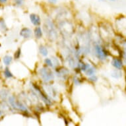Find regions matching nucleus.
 Returning <instances> with one entry per match:
<instances>
[{
  "mask_svg": "<svg viewBox=\"0 0 126 126\" xmlns=\"http://www.w3.org/2000/svg\"><path fill=\"white\" fill-rule=\"evenodd\" d=\"M110 1H115L116 0H110Z\"/></svg>",
  "mask_w": 126,
  "mask_h": 126,
  "instance_id": "24",
  "label": "nucleus"
},
{
  "mask_svg": "<svg viewBox=\"0 0 126 126\" xmlns=\"http://www.w3.org/2000/svg\"><path fill=\"white\" fill-rule=\"evenodd\" d=\"M97 77L96 76V75H91V77L89 78V80L91 81H92V82H95V81H97Z\"/></svg>",
  "mask_w": 126,
  "mask_h": 126,
  "instance_id": "18",
  "label": "nucleus"
},
{
  "mask_svg": "<svg viewBox=\"0 0 126 126\" xmlns=\"http://www.w3.org/2000/svg\"><path fill=\"white\" fill-rule=\"evenodd\" d=\"M20 35L24 38H29L32 36V31L28 28H24L21 31Z\"/></svg>",
  "mask_w": 126,
  "mask_h": 126,
  "instance_id": "8",
  "label": "nucleus"
},
{
  "mask_svg": "<svg viewBox=\"0 0 126 126\" xmlns=\"http://www.w3.org/2000/svg\"><path fill=\"white\" fill-rule=\"evenodd\" d=\"M7 1V0H0V3H5Z\"/></svg>",
  "mask_w": 126,
  "mask_h": 126,
  "instance_id": "23",
  "label": "nucleus"
},
{
  "mask_svg": "<svg viewBox=\"0 0 126 126\" xmlns=\"http://www.w3.org/2000/svg\"><path fill=\"white\" fill-rule=\"evenodd\" d=\"M44 29L46 32V34L48 36V38L51 40H55L58 36L57 31L54 23L52 21L47 19L46 21L45 25L44 26Z\"/></svg>",
  "mask_w": 126,
  "mask_h": 126,
  "instance_id": "1",
  "label": "nucleus"
},
{
  "mask_svg": "<svg viewBox=\"0 0 126 126\" xmlns=\"http://www.w3.org/2000/svg\"><path fill=\"white\" fill-rule=\"evenodd\" d=\"M45 63L49 67H53L54 66V64H53V62L50 58H46L45 60Z\"/></svg>",
  "mask_w": 126,
  "mask_h": 126,
  "instance_id": "16",
  "label": "nucleus"
},
{
  "mask_svg": "<svg viewBox=\"0 0 126 126\" xmlns=\"http://www.w3.org/2000/svg\"><path fill=\"white\" fill-rule=\"evenodd\" d=\"M85 74L88 75V76H91L93 75H94V73H95V69L93 67H89V68L87 69V70L85 71Z\"/></svg>",
  "mask_w": 126,
  "mask_h": 126,
  "instance_id": "12",
  "label": "nucleus"
},
{
  "mask_svg": "<svg viewBox=\"0 0 126 126\" xmlns=\"http://www.w3.org/2000/svg\"><path fill=\"white\" fill-rule=\"evenodd\" d=\"M57 1H58V0H48V2L50 3H52V4L56 3Z\"/></svg>",
  "mask_w": 126,
  "mask_h": 126,
  "instance_id": "22",
  "label": "nucleus"
},
{
  "mask_svg": "<svg viewBox=\"0 0 126 126\" xmlns=\"http://www.w3.org/2000/svg\"><path fill=\"white\" fill-rule=\"evenodd\" d=\"M75 1H78V0H75Z\"/></svg>",
  "mask_w": 126,
  "mask_h": 126,
  "instance_id": "27",
  "label": "nucleus"
},
{
  "mask_svg": "<svg viewBox=\"0 0 126 126\" xmlns=\"http://www.w3.org/2000/svg\"><path fill=\"white\" fill-rule=\"evenodd\" d=\"M4 74H5V76L7 78H10V77H13L12 73L10 72V71L9 70L8 68H6L5 69Z\"/></svg>",
  "mask_w": 126,
  "mask_h": 126,
  "instance_id": "15",
  "label": "nucleus"
},
{
  "mask_svg": "<svg viewBox=\"0 0 126 126\" xmlns=\"http://www.w3.org/2000/svg\"><path fill=\"white\" fill-rule=\"evenodd\" d=\"M9 102L15 109L19 110L24 111V112H27V107L23 103H21V102L17 101L13 96H10L9 98Z\"/></svg>",
  "mask_w": 126,
  "mask_h": 126,
  "instance_id": "4",
  "label": "nucleus"
},
{
  "mask_svg": "<svg viewBox=\"0 0 126 126\" xmlns=\"http://www.w3.org/2000/svg\"><path fill=\"white\" fill-rule=\"evenodd\" d=\"M89 67H90L89 64L85 63H83V62H81V63H80V68L83 71H85L87 69L89 68Z\"/></svg>",
  "mask_w": 126,
  "mask_h": 126,
  "instance_id": "14",
  "label": "nucleus"
},
{
  "mask_svg": "<svg viewBox=\"0 0 126 126\" xmlns=\"http://www.w3.org/2000/svg\"><path fill=\"white\" fill-rule=\"evenodd\" d=\"M30 20L34 26H38L41 24V20L40 17L38 15L34 13H32L30 15Z\"/></svg>",
  "mask_w": 126,
  "mask_h": 126,
  "instance_id": "7",
  "label": "nucleus"
},
{
  "mask_svg": "<svg viewBox=\"0 0 126 126\" xmlns=\"http://www.w3.org/2000/svg\"><path fill=\"white\" fill-rule=\"evenodd\" d=\"M111 76L114 79H120V77H122V73L120 72L119 69H116L112 71Z\"/></svg>",
  "mask_w": 126,
  "mask_h": 126,
  "instance_id": "11",
  "label": "nucleus"
},
{
  "mask_svg": "<svg viewBox=\"0 0 126 126\" xmlns=\"http://www.w3.org/2000/svg\"><path fill=\"white\" fill-rule=\"evenodd\" d=\"M112 66L115 67L116 69H122L124 66V63H123V61L121 59L118 58H114L112 61Z\"/></svg>",
  "mask_w": 126,
  "mask_h": 126,
  "instance_id": "6",
  "label": "nucleus"
},
{
  "mask_svg": "<svg viewBox=\"0 0 126 126\" xmlns=\"http://www.w3.org/2000/svg\"><path fill=\"white\" fill-rule=\"evenodd\" d=\"M39 52L43 56H46L48 54V51L44 46H40L39 47Z\"/></svg>",
  "mask_w": 126,
  "mask_h": 126,
  "instance_id": "10",
  "label": "nucleus"
},
{
  "mask_svg": "<svg viewBox=\"0 0 126 126\" xmlns=\"http://www.w3.org/2000/svg\"><path fill=\"white\" fill-rule=\"evenodd\" d=\"M99 1H104L105 0H99Z\"/></svg>",
  "mask_w": 126,
  "mask_h": 126,
  "instance_id": "25",
  "label": "nucleus"
},
{
  "mask_svg": "<svg viewBox=\"0 0 126 126\" xmlns=\"http://www.w3.org/2000/svg\"><path fill=\"white\" fill-rule=\"evenodd\" d=\"M34 35L36 38H40L42 36V31L40 27H38L34 29Z\"/></svg>",
  "mask_w": 126,
  "mask_h": 126,
  "instance_id": "9",
  "label": "nucleus"
},
{
  "mask_svg": "<svg viewBox=\"0 0 126 126\" xmlns=\"http://www.w3.org/2000/svg\"><path fill=\"white\" fill-rule=\"evenodd\" d=\"M15 1L16 4L19 5V6H21L24 3V0H15Z\"/></svg>",
  "mask_w": 126,
  "mask_h": 126,
  "instance_id": "20",
  "label": "nucleus"
},
{
  "mask_svg": "<svg viewBox=\"0 0 126 126\" xmlns=\"http://www.w3.org/2000/svg\"><path fill=\"white\" fill-rule=\"evenodd\" d=\"M33 87L34 88V89L36 90V91L38 93V94L40 95V98H42V100H43L44 102L46 105H50V104H52V102H51V100L49 98V97H48V96H46V94H44V93L40 89V88L38 87V86L34 85Z\"/></svg>",
  "mask_w": 126,
  "mask_h": 126,
  "instance_id": "5",
  "label": "nucleus"
},
{
  "mask_svg": "<svg viewBox=\"0 0 126 126\" xmlns=\"http://www.w3.org/2000/svg\"><path fill=\"white\" fill-rule=\"evenodd\" d=\"M20 55H21V50L19 49V50L16 52V53L15 54V59H18V58H19Z\"/></svg>",
  "mask_w": 126,
  "mask_h": 126,
  "instance_id": "19",
  "label": "nucleus"
},
{
  "mask_svg": "<svg viewBox=\"0 0 126 126\" xmlns=\"http://www.w3.org/2000/svg\"><path fill=\"white\" fill-rule=\"evenodd\" d=\"M39 74L41 79L46 83H48L54 79V73L48 67H42L39 70Z\"/></svg>",
  "mask_w": 126,
  "mask_h": 126,
  "instance_id": "2",
  "label": "nucleus"
},
{
  "mask_svg": "<svg viewBox=\"0 0 126 126\" xmlns=\"http://www.w3.org/2000/svg\"><path fill=\"white\" fill-rule=\"evenodd\" d=\"M0 29L1 31H5L6 29V26H5V22L3 21V20H0Z\"/></svg>",
  "mask_w": 126,
  "mask_h": 126,
  "instance_id": "17",
  "label": "nucleus"
},
{
  "mask_svg": "<svg viewBox=\"0 0 126 126\" xmlns=\"http://www.w3.org/2000/svg\"><path fill=\"white\" fill-rule=\"evenodd\" d=\"M11 62H12V57H11L9 56H5L3 58V62L6 65H8L10 64Z\"/></svg>",
  "mask_w": 126,
  "mask_h": 126,
  "instance_id": "13",
  "label": "nucleus"
},
{
  "mask_svg": "<svg viewBox=\"0 0 126 126\" xmlns=\"http://www.w3.org/2000/svg\"><path fill=\"white\" fill-rule=\"evenodd\" d=\"M48 91H53V90H54V89H53L52 87H50V88H48ZM50 95H52V96H53V97H55V96H54L55 95V91H53V92L52 91V92L50 93Z\"/></svg>",
  "mask_w": 126,
  "mask_h": 126,
  "instance_id": "21",
  "label": "nucleus"
},
{
  "mask_svg": "<svg viewBox=\"0 0 126 126\" xmlns=\"http://www.w3.org/2000/svg\"><path fill=\"white\" fill-rule=\"evenodd\" d=\"M1 116V111H0V116Z\"/></svg>",
  "mask_w": 126,
  "mask_h": 126,
  "instance_id": "26",
  "label": "nucleus"
},
{
  "mask_svg": "<svg viewBox=\"0 0 126 126\" xmlns=\"http://www.w3.org/2000/svg\"><path fill=\"white\" fill-rule=\"evenodd\" d=\"M94 51H95L96 56L99 60H104L107 58L108 54L106 51L101 45L98 44H96L94 46Z\"/></svg>",
  "mask_w": 126,
  "mask_h": 126,
  "instance_id": "3",
  "label": "nucleus"
},
{
  "mask_svg": "<svg viewBox=\"0 0 126 126\" xmlns=\"http://www.w3.org/2000/svg\"></svg>",
  "mask_w": 126,
  "mask_h": 126,
  "instance_id": "28",
  "label": "nucleus"
}]
</instances>
